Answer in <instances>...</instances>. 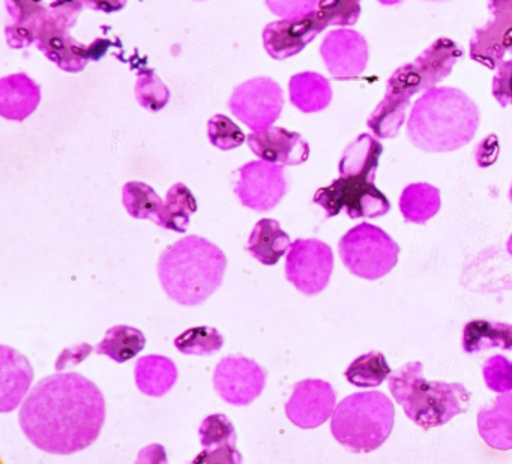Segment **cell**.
I'll return each instance as SVG.
<instances>
[{"mask_svg": "<svg viewBox=\"0 0 512 464\" xmlns=\"http://www.w3.org/2000/svg\"><path fill=\"white\" fill-rule=\"evenodd\" d=\"M19 421L25 436L41 451L71 455L100 436L106 401L100 388L82 374H53L32 389Z\"/></svg>", "mask_w": 512, "mask_h": 464, "instance_id": "cell-1", "label": "cell"}, {"mask_svg": "<svg viewBox=\"0 0 512 464\" xmlns=\"http://www.w3.org/2000/svg\"><path fill=\"white\" fill-rule=\"evenodd\" d=\"M479 121L478 106L463 91L431 88L413 106L407 137L421 151H457L472 142Z\"/></svg>", "mask_w": 512, "mask_h": 464, "instance_id": "cell-2", "label": "cell"}, {"mask_svg": "<svg viewBox=\"0 0 512 464\" xmlns=\"http://www.w3.org/2000/svg\"><path fill=\"white\" fill-rule=\"evenodd\" d=\"M227 257L202 236L191 235L163 251L158 260L161 287L173 301L187 307L203 304L220 289Z\"/></svg>", "mask_w": 512, "mask_h": 464, "instance_id": "cell-3", "label": "cell"}, {"mask_svg": "<svg viewBox=\"0 0 512 464\" xmlns=\"http://www.w3.org/2000/svg\"><path fill=\"white\" fill-rule=\"evenodd\" d=\"M389 391L407 418L422 430L442 427L469 407L470 392L460 383L427 382L421 362L413 361L389 376Z\"/></svg>", "mask_w": 512, "mask_h": 464, "instance_id": "cell-4", "label": "cell"}, {"mask_svg": "<svg viewBox=\"0 0 512 464\" xmlns=\"http://www.w3.org/2000/svg\"><path fill=\"white\" fill-rule=\"evenodd\" d=\"M394 419V404L383 392H356L335 407L332 436L349 451L371 452L391 436Z\"/></svg>", "mask_w": 512, "mask_h": 464, "instance_id": "cell-5", "label": "cell"}, {"mask_svg": "<svg viewBox=\"0 0 512 464\" xmlns=\"http://www.w3.org/2000/svg\"><path fill=\"white\" fill-rule=\"evenodd\" d=\"M338 253L355 277L374 281L395 268L400 247L385 230L361 223L341 238Z\"/></svg>", "mask_w": 512, "mask_h": 464, "instance_id": "cell-6", "label": "cell"}, {"mask_svg": "<svg viewBox=\"0 0 512 464\" xmlns=\"http://www.w3.org/2000/svg\"><path fill=\"white\" fill-rule=\"evenodd\" d=\"M313 202L325 209L328 218L337 217L343 211L352 220L379 218L391 209V203L374 181L359 176H340L329 187L317 190Z\"/></svg>", "mask_w": 512, "mask_h": 464, "instance_id": "cell-7", "label": "cell"}, {"mask_svg": "<svg viewBox=\"0 0 512 464\" xmlns=\"http://www.w3.org/2000/svg\"><path fill=\"white\" fill-rule=\"evenodd\" d=\"M461 56L463 52L454 41L449 38H439L424 50L415 62L398 68L388 83L409 92L413 97L418 92L436 88V85L452 73V68Z\"/></svg>", "mask_w": 512, "mask_h": 464, "instance_id": "cell-8", "label": "cell"}, {"mask_svg": "<svg viewBox=\"0 0 512 464\" xmlns=\"http://www.w3.org/2000/svg\"><path fill=\"white\" fill-rule=\"evenodd\" d=\"M286 278L299 292L319 295L334 271L332 248L319 239H296L286 254Z\"/></svg>", "mask_w": 512, "mask_h": 464, "instance_id": "cell-9", "label": "cell"}, {"mask_svg": "<svg viewBox=\"0 0 512 464\" xmlns=\"http://www.w3.org/2000/svg\"><path fill=\"white\" fill-rule=\"evenodd\" d=\"M283 107V89L269 77H256L236 86L229 100L230 112L254 133L272 127Z\"/></svg>", "mask_w": 512, "mask_h": 464, "instance_id": "cell-10", "label": "cell"}, {"mask_svg": "<svg viewBox=\"0 0 512 464\" xmlns=\"http://www.w3.org/2000/svg\"><path fill=\"white\" fill-rule=\"evenodd\" d=\"M235 194L245 208L268 212L280 205L287 193L286 170L281 164L251 161L238 170Z\"/></svg>", "mask_w": 512, "mask_h": 464, "instance_id": "cell-11", "label": "cell"}, {"mask_svg": "<svg viewBox=\"0 0 512 464\" xmlns=\"http://www.w3.org/2000/svg\"><path fill=\"white\" fill-rule=\"evenodd\" d=\"M268 373L254 359L229 355L215 367V392L232 406H248L260 397L266 386Z\"/></svg>", "mask_w": 512, "mask_h": 464, "instance_id": "cell-12", "label": "cell"}, {"mask_svg": "<svg viewBox=\"0 0 512 464\" xmlns=\"http://www.w3.org/2000/svg\"><path fill=\"white\" fill-rule=\"evenodd\" d=\"M488 10L490 20L470 40V59L496 70L512 50V0H488Z\"/></svg>", "mask_w": 512, "mask_h": 464, "instance_id": "cell-13", "label": "cell"}, {"mask_svg": "<svg viewBox=\"0 0 512 464\" xmlns=\"http://www.w3.org/2000/svg\"><path fill=\"white\" fill-rule=\"evenodd\" d=\"M337 394L331 383L320 379H305L293 386L286 403V415L296 427L316 428L325 424L335 410Z\"/></svg>", "mask_w": 512, "mask_h": 464, "instance_id": "cell-14", "label": "cell"}, {"mask_svg": "<svg viewBox=\"0 0 512 464\" xmlns=\"http://www.w3.org/2000/svg\"><path fill=\"white\" fill-rule=\"evenodd\" d=\"M326 28L328 25L317 10L299 19H283L266 26L263 46L275 61H286L301 53Z\"/></svg>", "mask_w": 512, "mask_h": 464, "instance_id": "cell-15", "label": "cell"}, {"mask_svg": "<svg viewBox=\"0 0 512 464\" xmlns=\"http://www.w3.org/2000/svg\"><path fill=\"white\" fill-rule=\"evenodd\" d=\"M41 52L55 62L61 70L67 73H80L85 70L89 61H98L106 55L109 43L104 40L95 41L92 46H85L74 40L67 29L47 22L37 41Z\"/></svg>", "mask_w": 512, "mask_h": 464, "instance_id": "cell-16", "label": "cell"}, {"mask_svg": "<svg viewBox=\"0 0 512 464\" xmlns=\"http://www.w3.org/2000/svg\"><path fill=\"white\" fill-rule=\"evenodd\" d=\"M320 55L332 77L337 80L356 79L367 68V40L359 32L337 29L326 35Z\"/></svg>", "mask_w": 512, "mask_h": 464, "instance_id": "cell-17", "label": "cell"}, {"mask_svg": "<svg viewBox=\"0 0 512 464\" xmlns=\"http://www.w3.org/2000/svg\"><path fill=\"white\" fill-rule=\"evenodd\" d=\"M251 151L268 163L299 166L310 157V146L301 134L284 130L280 127H269L247 137Z\"/></svg>", "mask_w": 512, "mask_h": 464, "instance_id": "cell-18", "label": "cell"}, {"mask_svg": "<svg viewBox=\"0 0 512 464\" xmlns=\"http://www.w3.org/2000/svg\"><path fill=\"white\" fill-rule=\"evenodd\" d=\"M7 11L5 34L10 47L16 50L38 41L50 20V8L43 0H7Z\"/></svg>", "mask_w": 512, "mask_h": 464, "instance_id": "cell-19", "label": "cell"}, {"mask_svg": "<svg viewBox=\"0 0 512 464\" xmlns=\"http://www.w3.org/2000/svg\"><path fill=\"white\" fill-rule=\"evenodd\" d=\"M200 442L205 451L197 455L194 463H232L244 461L236 448V430L232 421L223 413L205 418L199 428Z\"/></svg>", "mask_w": 512, "mask_h": 464, "instance_id": "cell-20", "label": "cell"}, {"mask_svg": "<svg viewBox=\"0 0 512 464\" xmlns=\"http://www.w3.org/2000/svg\"><path fill=\"white\" fill-rule=\"evenodd\" d=\"M0 359V412L8 413L17 409L31 388L34 368L26 356L8 346L0 347Z\"/></svg>", "mask_w": 512, "mask_h": 464, "instance_id": "cell-21", "label": "cell"}, {"mask_svg": "<svg viewBox=\"0 0 512 464\" xmlns=\"http://www.w3.org/2000/svg\"><path fill=\"white\" fill-rule=\"evenodd\" d=\"M41 89L31 77L19 73L0 80V115L8 121L22 122L37 110Z\"/></svg>", "mask_w": 512, "mask_h": 464, "instance_id": "cell-22", "label": "cell"}, {"mask_svg": "<svg viewBox=\"0 0 512 464\" xmlns=\"http://www.w3.org/2000/svg\"><path fill=\"white\" fill-rule=\"evenodd\" d=\"M478 430L482 440L499 451L512 449V392L500 395L493 406L478 413Z\"/></svg>", "mask_w": 512, "mask_h": 464, "instance_id": "cell-23", "label": "cell"}, {"mask_svg": "<svg viewBox=\"0 0 512 464\" xmlns=\"http://www.w3.org/2000/svg\"><path fill=\"white\" fill-rule=\"evenodd\" d=\"M410 100H412V95L409 92L388 83L385 98L380 101L379 106L367 119L368 128L379 139H394L406 121Z\"/></svg>", "mask_w": 512, "mask_h": 464, "instance_id": "cell-24", "label": "cell"}, {"mask_svg": "<svg viewBox=\"0 0 512 464\" xmlns=\"http://www.w3.org/2000/svg\"><path fill=\"white\" fill-rule=\"evenodd\" d=\"M136 385L142 394L152 398L164 397L178 382V367L163 355H146L134 368Z\"/></svg>", "mask_w": 512, "mask_h": 464, "instance_id": "cell-25", "label": "cell"}, {"mask_svg": "<svg viewBox=\"0 0 512 464\" xmlns=\"http://www.w3.org/2000/svg\"><path fill=\"white\" fill-rule=\"evenodd\" d=\"M290 236L281 229L280 223L271 218L260 220L248 239L247 251L262 265L274 266L286 256L290 248Z\"/></svg>", "mask_w": 512, "mask_h": 464, "instance_id": "cell-26", "label": "cell"}, {"mask_svg": "<svg viewBox=\"0 0 512 464\" xmlns=\"http://www.w3.org/2000/svg\"><path fill=\"white\" fill-rule=\"evenodd\" d=\"M290 103L302 113L325 110L332 101V88L328 79L317 73H299L290 79Z\"/></svg>", "mask_w": 512, "mask_h": 464, "instance_id": "cell-27", "label": "cell"}, {"mask_svg": "<svg viewBox=\"0 0 512 464\" xmlns=\"http://www.w3.org/2000/svg\"><path fill=\"white\" fill-rule=\"evenodd\" d=\"M383 146L370 134H361L355 142L350 143L340 161V176H359L376 181L380 155Z\"/></svg>", "mask_w": 512, "mask_h": 464, "instance_id": "cell-28", "label": "cell"}, {"mask_svg": "<svg viewBox=\"0 0 512 464\" xmlns=\"http://www.w3.org/2000/svg\"><path fill=\"white\" fill-rule=\"evenodd\" d=\"M490 349L512 350V325L487 319L470 320L463 329L464 352Z\"/></svg>", "mask_w": 512, "mask_h": 464, "instance_id": "cell-29", "label": "cell"}, {"mask_svg": "<svg viewBox=\"0 0 512 464\" xmlns=\"http://www.w3.org/2000/svg\"><path fill=\"white\" fill-rule=\"evenodd\" d=\"M197 212V200L185 184H175L166 194L155 223L163 229L185 233Z\"/></svg>", "mask_w": 512, "mask_h": 464, "instance_id": "cell-30", "label": "cell"}, {"mask_svg": "<svg viewBox=\"0 0 512 464\" xmlns=\"http://www.w3.org/2000/svg\"><path fill=\"white\" fill-rule=\"evenodd\" d=\"M400 211L407 223L425 224L439 212V188L430 184H412L404 188L400 197Z\"/></svg>", "mask_w": 512, "mask_h": 464, "instance_id": "cell-31", "label": "cell"}, {"mask_svg": "<svg viewBox=\"0 0 512 464\" xmlns=\"http://www.w3.org/2000/svg\"><path fill=\"white\" fill-rule=\"evenodd\" d=\"M146 346V337L140 329L128 325H116L106 332L97 346L98 355H106L122 364L136 358Z\"/></svg>", "mask_w": 512, "mask_h": 464, "instance_id": "cell-32", "label": "cell"}, {"mask_svg": "<svg viewBox=\"0 0 512 464\" xmlns=\"http://www.w3.org/2000/svg\"><path fill=\"white\" fill-rule=\"evenodd\" d=\"M122 202L130 217L136 220H152L154 223L164 203L151 185L140 181H131L124 185Z\"/></svg>", "mask_w": 512, "mask_h": 464, "instance_id": "cell-33", "label": "cell"}, {"mask_svg": "<svg viewBox=\"0 0 512 464\" xmlns=\"http://www.w3.org/2000/svg\"><path fill=\"white\" fill-rule=\"evenodd\" d=\"M344 376H346L347 382L359 386V388H374V386L382 385L391 376V367L383 353L374 350V352L365 353L355 359L347 368Z\"/></svg>", "mask_w": 512, "mask_h": 464, "instance_id": "cell-34", "label": "cell"}, {"mask_svg": "<svg viewBox=\"0 0 512 464\" xmlns=\"http://www.w3.org/2000/svg\"><path fill=\"white\" fill-rule=\"evenodd\" d=\"M223 346V335L212 326H194L175 338L176 349L184 355H214Z\"/></svg>", "mask_w": 512, "mask_h": 464, "instance_id": "cell-35", "label": "cell"}, {"mask_svg": "<svg viewBox=\"0 0 512 464\" xmlns=\"http://www.w3.org/2000/svg\"><path fill=\"white\" fill-rule=\"evenodd\" d=\"M136 98L143 109L160 112L169 104L170 91L152 70L137 73Z\"/></svg>", "mask_w": 512, "mask_h": 464, "instance_id": "cell-36", "label": "cell"}, {"mask_svg": "<svg viewBox=\"0 0 512 464\" xmlns=\"http://www.w3.org/2000/svg\"><path fill=\"white\" fill-rule=\"evenodd\" d=\"M328 26H352L361 16V0H320L317 7Z\"/></svg>", "mask_w": 512, "mask_h": 464, "instance_id": "cell-37", "label": "cell"}, {"mask_svg": "<svg viewBox=\"0 0 512 464\" xmlns=\"http://www.w3.org/2000/svg\"><path fill=\"white\" fill-rule=\"evenodd\" d=\"M208 137L209 142L221 151L239 148L247 140L244 131L224 115H215L208 122Z\"/></svg>", "mask_w": 512, "mask_h": 464, "instance_id": "cell-38", "label": "cell"}, {"mask_svg": "<svg viewBox=\"0 0 512 464\" xmlns=\"http://www.w3.org/2000/svg\"><path fill=\"white\" fill-rule=\"evenodd\" d=\"M485 385L497 394L512 392V361L503 355L491 356L482 368Z\"/></svg>", "mask_w": 512, "mask_h": 464, "instance_id": "cell-39", "label": "cell"}, {"mask_svg": "<svg viewBox=\"0 0 512 464\" xmlns=\"http://www.w3.org/2000/svg\"><path fill=\"white\" fill-rule=\"evenodd\" d=\"M494 71L493 97L502 107L512 106V50Z\"/></svg>", "mask_w": 512, "mask_h": 464, "instance_id": "cell-40", "label": "cell"}, {"mask_svg": "<svg viewBox=\"0 0 512 464\" xmlns=\"http://www.w3.org/2000/svg\"><path fill=\"white\" fill-rule=\"evenodd\" d=\"M320 0H265L266 7L281 19H299L314 13Z\"/></svg>", "mask_w": 512, "mask_h": 464, "instance_id": "cell-41", "label": "cell"}, {"mask_svg": "<svg viewBox=\"0 0 512 464\" xmlns=\"http://www.w3.org/2000/svg\"><path fill=\"white\" fill-rule=\"evenodd\" d=\"M92 350H94V347L88 343H82L80 346L65 350V352L59 356L58 362H56V370L61 371L64 370L65 367H68V365L80 364V362L85 361V359L91 355Z\"/></svg>", "mask_w": 512, "mask_h": 464, "instance_id": "cell-42", "label": "cell"}, {"mask_svg": "<svg viewBox=\"0 0 512 464\" xmlns=\"http://www.w3.org/2000/svg\"><path fill=\"white\" fill-rule=\"evenodd\" d=\"M82 4L91 10L109 14L122 10L127 4V0H82Z\"/></svg>", "mask_w": 512, "mask_h": 464, "instance_id": "cell-43", "label": "cell"}, {"mask_svg": "<svg viewBox=\"0 0 512 464\" xmlns=\"http://www.w3.org/2000/svg\"><path fill=\"white\" fill-rule=\"evenodd\" d=\"M382 5H398L403 2V0H379Z\"/></svg>", "mask_w": 512, "mask_h": 464, "instance_id": "cell-44", "label": "cell"}, {"mask_svg": "<svg viewBox=\"0 0 512 464\" xmlns=\"http://www.w3.org/2000/svg\"><path fill=\"white\" fill-rule=\"evenodd\" d=\"M508 251H509V254H511V256H512V235L509 236V239H508Z\"/></svg>", "mask_w": 512, "mask_h": 464, "instance_id": "cell-45", "label": "cell"}, {"mask_svg": "<svg viewBox=\"0 0 512 464\" xmlns=\"http://www.w3.org/2000/svg\"><path fill=\"white\" fill-rule=\"evenodd\" d=\"M428 2H448V0H428Z\"/></svg>", "mask_w": 512, "mask_h": 464, "instance_id": "cell-46", "label": "cell"}, {"mask_svg": "<svg viewBox=\"0 0 512 464\" xmlns=\"http://www.w3.org/2000/svg\"><path fill=\"white\" fill-rule=\"evenodd\" d=\"M509 199H511V202H512V187H511V190H509Z\"/></svg>", "mask_w": 512, "mask_h": 464, "instance_id": "cell-47", "label": "cell"}]
</instances>
